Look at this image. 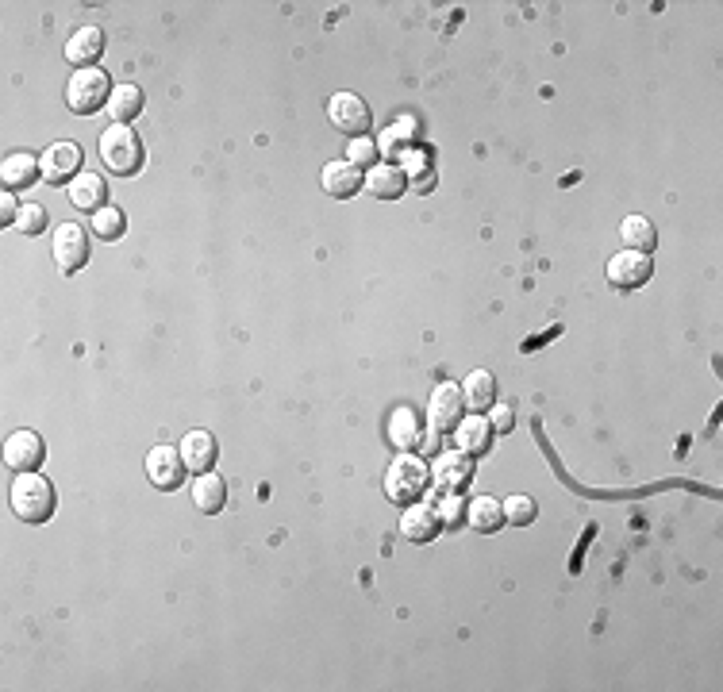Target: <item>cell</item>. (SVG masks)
Returning a JSON list of instances; mask_svg holds the SVG:
<instances>
[{
  "label": "cell",
  "instance_id": "cell-1",
  "mask_svg": "<svg viewBox=\"0 0 723 692\" xmlns=\"http://www.w3.org/2000/svg\"><path fill=\"white\" fill-rule=\"evenodd\" d=\"M8 504H12V512L24 519V523H47V519L54 516V508H58V493H54V485H50L43 473L35 470L16 473Z\"/></svg>",
  "mask_w": 723,
  "mask_h": 692
},
{
  "label": "cell",
  "instance_id": "cell-2",
  "mask_svg": "<svg viewBox=\"0 0 723 692\" xmlns=\"http://www.w3.org/2000/svg\"><path fill=\"white\" fill-rule=\"evenodd\" d=\"M97 147H100V162L116 173V177H135V173L143 170L147 150H143L139 131H131L127 124H112L108 131H100Z\"/></svg>",
  "mask_w": 723,
  "mask_h": 692
},
{
  "label": "cell",
  "instance_id": "cell-3",
  "mask_svg": "<svg viewBox=\"0 0 723 692\" xmlns=\"http://www.w3.org/2000/svg\"><path fill=\"white\" fill-rule=\"evenodd\" d=\"M112 100V77L89 66V70H74V77L66 81V104L77 116H93L100 108H108Z\"/></svg>",
  "mask_w": 723,
  "mask_h": 692
},
{
  "label": "cell",
  "instance_id": "cell-4",
  "mask_svg": "<svg viewBox=\"0 0 723 692\" xmlns=\"http://www.w3.org/2000/svg\"><path fill=\"white\" fill-rule=\"evenodd\" d=\"M427 485H431V470H427L420 458H412V454H400L397 462L389 466L385 473V493L393 504H416V500H424Z\"/></svg>",
  "mask_w": 723,
  "mask_h": 692
},
{
  "label": "cell",
  "instance_id": "cell-5",
  "mask_svg": "<svg viewBox=\"0 0 723 692\" xmlns=\"http://www.w3.org/2000/svg\"><path fill=\"white\" fill-rule=\"evenodd\" d=\"M327 120L335 131H343L347 139H366L370 135V108H366V100L354 97V93H335L331 104H327Z\"/></svg>",
  "mask_w": 723,
  "mask_h": 692
},
{
  "label": "cell",
  "instance_id": "cell-6",
  "mask_svg": "<svg viewBox=\"0 0 723 692\" xmlns=\"http://www.w3.org/2000/svg\"><path fill=\"white\" fill-rule=\"evenodd\" d=\"M50 254H54V266L62 273L85 270V262H89V235H85V227L81 223H58Z\"/></svg>",
  "mask_w": 723,
  "mask_h": 692
},
{
  "label": "cell",
  "instance_id": "cell-7",
  "mask_svg": "<svg viewBox=\"0 0 723 692\" xmlns=\"http://www.w3.org/2000/svg\"><path fill=\"white\" fill-rule=\"evenodd\" d=\"M654 273V262L650 254H639V250H620L608 258V285L620 289V293H631V289H643Z\"/></svg>",
  "mask_w": 723,
  "mask_h": 692
},
{
  "label": "cell",
  "instance_id": "cell-8",
  "mask_svg": "<svg viewBox=\"0 0 723 692\" xmlns=\"http://www.w3.org/2000/svg\"><path fill=\"white\" fill-rule=\"evenodd\" d=\"M185 458H181V450L174 446H154L147 454V481L154 489H162V493H177L181 485H185Z\"/></svg>",
  "mask_w": 723,
  "mask_h": 692
},
{
  "label": "cell",
  "instance_id": "cell-9",
  "mask_svg": "<svg viewBox=\"0 0 723 692\" xmlns=\"http://www.w3.org/2000/svg\"><path fill=\"white\" fill-rule=\"evenodd\" d=\"M462 412H466V396L454 381H439L431 389V400H427V420L435 431H454L462 423Z\"/></svg>",
  "mask_w": 723,
  "mask_h": 692
},
{
  "label": "cell",
  "instance_id": "cell-10",
  "mask_svg": "<svg viewBox=\"0 0 723 692\" xmlns=\"http://www.w3.org/2000/svg\"><path fill=\"white\" fill-rule=\"evenodd\" d=\"M43 458H47V446H43V439H39L35 431H16V435H8V443H4V462H8V470L31 473L43 466Z\"/></svg>",
  "mask_w": 723,
  "mask_h": 692
},
{
  "label": "cell",
  "instance_id": "cell-11",
  "mask_svg": "<svg viewBox=\"0 0 723 692\" xmlns=\"http://www.w3.org/2000/svg\"><path fill=\"white\" fill-rule=\"evenodd\" d=\"M400 531H404V539H408V543H431V539L443 531L439 508H435L431 500H416V504H408V508H404V516H400Z\"/></svg>",
  "mask_w": 723,
  "mask_h": 692
},
{
  "label": "cell",
  "instance_id": "cell-12",
  "mask_svg": "<svg viewBox=\"0 0 723 692\" xmlns=\"http://www.w3.org/2000/svg\"><path fill=\"white\" fill-rule=\"evenodd\" d=\"M470 477H474V462H470V454H462V450H447V454H439V458H435V466H431V481H435L443 493H458V489H466V485H470Z\"/></svg>",
  "mask_w": 723,
  "mask_h": 692
},
{
  "label": "cell",
  "instance_id": "cell-13",
  "mask_svg": "<svg viewBox=\"0 0 723 692\" xmlns=\"http://www.w3.org/2000/svg\"><path fill=\"white\" fill-rule=\"evenodd\" d=\"M39 166H43V177H47L50 185L74 181L77 173H81V147H77V143H54V147H47V154L39 158Z\"/></svg>",
  "mask_w": 723,
  "mask_h": 692
},
{
  "label": "cell",
  "instance_id": "cell-14",
  "mask_svg": "<svg viewBox=\"0 0 723 692\" xmlns=\"http://www.w3.org/2000/svg\"><path fill=\"white\" fill-rule=\"evenodd\" d=\"M39 177H43V166H39V158L27 154V150L8 154L4 166H0V181H4L8 193H24V189H31V185L39 181Z\"/></svg>",
  "mask_w": 723,
  "mask_h": 692
},
{
  "label": "cell",
  "instance_id": "cell-15",
  "mask_svg": "<svg viewBox=\"0 0 723 692\" xmlns=\"http://www.w3.org/2000/svg\"><path fill=\"white\" fill-rule=\"evenodd\" d=\"M100 54H104V31L100 27H77L66 43V62L77 66V70H89L97 66Z\"/></svg>",
  "mask_w": 723,
  "mask_h": 692
},
{
  "label": "cell",
  "instance_id": "cell-16",
  "mask_svg": "<svg viewBox=\"0 0 723 692\" xmlns=\"http://www.w3.org/2000/svg\"><path fill=\"white\" fill-rule=\"evenodd\" d=\"M489 435H493V427L485 420V412L462 416V423L454 427V450H462V454H485V450H489Z\"/></svg>",
  "mask_w": 723,
  "mask_h": 692
},
{
  "label": "cell",
  "instance_id": "cell-17",
  "mask_svg": "<svg viewBox=\"0 0 723 692\" xmlns=\"http://www.w3.org/2000/svg\"><path fill=\"white\" fill-rule=\"evenodd\" d=\"M216 454H220V446L216 439L208 435V431H189L185 439H181V458H185V466L193 473H208L216 466Z\"/></svg>",
  "mask_w": 723,
  "mask_h": 692
},
{
  "label": "cell",
  "instance_id": "cell-18",
  "mask_svg": "<svg viewBox=\"0 0 723 692\" xmlns=\"http://www.w3.org/2000/svg\"><path fill=\"white\" fill-rule=\"evenodd\" d=\"M324 189L335 200L354 197V193L362 189V170H358L354 162H347V158H339V162H327V166H324Z\"/></svg>",
  "mask_w": 723,
  "mask_h": 692
},
{
  "label": "cell",
  "instance_id": "cell-19",
  "mask_svg": "<svg viewBox=\"0 0 723 692\" xmlns=\"http://www.w3.org/2000/svg\"><path fill=\"white\" fill-rule=\"evenodd\" d=\"M70 200H74V208H85V212H100L104 204H108V185H104V177L100 173H77L74 181H70Z\"/></svg>",
  "mask_w": 723,
  "mask_h": 692
},
{
  "label": "cell",
  "instance_id": "cell-20",
  "mask_svg": "<svg viewBox=\"0 0 723 692\" xmlns=\"http://www.w3.org/2000/svg\"><path fill=\"white\" fill-rule=\"evenodd\" d=\"M193 504H197L204 516H216V512H224L227 504V485L220 473H197V481H193Z\"/></svg>",
  "mask_w": 723,
  "mask_h": 692
},
{
  "label": "cell",
  "instance_id": "cell-21",
  "mask_svg": "<svg viewBox=\"0 0 723 692\" xmlns=\"http://www.w3.org/2000/svg\"><path fill=\"white\" fill-rule=\"evenodd\" d=\"M366 189H370L377 200H397L404 197V189H408V177H404V170L393 166V162H381V166H374V170L366 173Z\"/></svg>",
  "mask_w": 723,
  "mask_h": 692
},
{
  "label": "cell",
  "instance_id": "cell-22",
  "mask_svg": "<svg viewBox=\"0 0 723 692\" xmlns=\"http://www.w3.org/2000/svg\"><path fill=\"white\" fill-rule=\"evenodd\" d=\"M462 396H466V408H474V412L493 408L497 404V377L489 370H474L462 385Z\"/></svg>",
  "mask_w": 723,
  "mask_h": 692
},
{
  "label": "cell",
  "instance_id": "cell-23",
  "mask_svg": "<svg viewBox=\"0 0 723 692\" xmlns=\"http://www.w3.org/2000/svg\"><path fill=\"white\" fill-rule=\"evenodd\" d=\"M466 519H470L474 531L493 535V531L504 527V504L493 500V496H477V500H470V508H466Z\"/></svg>",
  "mask_w": 723,
  "mask_h": 692
},
{
  "label": "cell",
  "instance_id": "cell-24",
  "mask_svg": "<svg viewBox=\"0 0 723 692\" xmlns=\"http://www.w3.org/2000/svg\"><path fill=\"white\" fill-rule=\"evenodd\" d=\"M420 435H424L420 416H416L412 408H397L393 420H389V439H393V446H397V450H412V446H420Z\"/></svg>",
  "mask_w": 723,
  "mask_h": 692
},
{
  "label": "cell",
  "instance_id": "cell-25",
  "mask_svg": "<svg viewBox=\"0 0 723 692\" xmlns=\"http://www.w3.org/2000/svg\"><path fill=\"white\" fill-rule=\"evenodd\" d=\"M108 112H112V124H131L143 112V89L139 85H116L112 100H108Z\"/></svg>",
  "mask_w": 723,
  "mask_h": 692
},
{
  "label": "cell",
  "instance_id": "cell-26",
  "mask_svg": "<svg viewBox=\"0 0 723 692\" xmlns=\"http://www.w3.org/2000/svg\"><path fill=\"white\" fill-rule=\"evenodd\" d=\"M620 239L627 243V250H639V254H650L658 247V231H654V223L647 216H627L620 223Z\"/></svg>",
  "mask_w": 723,
  "mask_h": 692
},
{
  "label": "cell",
  "instance_id": "cell-27",
  "mask_svg": "<svg viewBox=\"0 0 723 692\" xmlns=\"http://www.w3.org/2000/svg\"><path fill=\"white\" fill-rule=\"evenodd\" d=\"M93 231H97L104 243H116V239H120V235L127 231L124 212H120L116 204H104L100 212H93Z\"/></svg>",
  "mask_w": 723,
  "mask_h": 692
},
{
  "label": "cell",
  "instance_id": "cell-28",
  "mask_svg": "<svg viewBox=\"0 0 723 692\" xmlns=\"http://www.w3.org/2000/svg\"><path fill=\"white\" fill-rule=\"evenodd\" d=\"M504 504V523H516V527H527V523H535L539 516V504L531 500V496H508V500H500Z\"/></svg>",
  "mask_w": 723,
  "mask_h": 692
},
{
  "label": "cell",
  "instance_id": "cell-29",
  "mask_svg": "<svg viewBox=\"0 0 723 692\" xmlns=\"http://www.w3.org/2000/svg\"><path fill=\"white\" fill-rule=\"evenodd\" d=\"M408 147H412V131H408V127H389V131L377 139V150L389 154V162H400V158L408 154Z\"/></svg>",
  "mask_w": 723,
  "mask_h": 692
},
{
  "label": "cell",
  "instance_id": "cell-30",
  "mask_svg": "<svg viewBox=\"0 0 723 692\" xmlns=\"http://www.w3.org/2000/svg\"><path fill=\"white\" fill-rule=\"evenodd\" d=\"M400 170H404V177H412V185H416L420 193H427V189H431V181H435V173H431V166H427V158L424 154H416V150H408V154H404V166H400Z\"/></svg>",
  "mask_w": 723,
  "mask_h": 692
},
{
  "label": "cell",
  "instance_id": "cell-31",
  "mask_svg": "<svg viewBox=\"0 0 723 692\" xmlns=\"http://www.w3.org/2000/svg\"><path fill=\"white\" fill-rule=\"evenodd\" d=\"M47 208L43 204H20V212H16V223L12 227H20L24 235H43L47 231Z\"/></svg>",
  "mask_w": 723,
  "mask_h": 692
},
{
  "label": "cell",
  "instance_id": "cell-32",
  "mask_svg": "<svg viewBox=\"0 0 723 692\" xmlns=\"http://www.w3.org/2000/svg\"><path fill=\"white\" fill-rule=\"evenodd\" d=\"M377 143L366 135V139H350V150H347V162H354L358 170H374V162H377Z\"/></svg>",
  "mask_w": 723,
  "mask_h": 692
},
{
  "label": "cell",
  "instance_id": "cell-33",
  "mask_svg": "<svg viewBox=\"0 0 723 692\" xmlns=\"http://www.w3.org/2000/svg\"><path fill=\"white\" fill-rule=\"evenodd\" d=\"M435 508H439V519H443V531H447V527H458V523L466 519V500L458 493H447Z\"/></svg>",
  "mask_w": 723,
  "mask_h": 692
},
{
  "label": "cell",
  "instance_id": "cell-34",
  "mask_svg": "<svg viewBox=\"0 0 723 692\" xmlns=\"http://www.w3.org/2000/svg\"><path fill=\"white\" fill-rule=\"evenodd\" d=\"M489 427H493V431H512V427H516V412H512L508 404H493Z\"/></svg>",
  "mask_w": 723,
  "mask_h": 692
},
{
  "label": "cell",
  "instance_id": "cell-35",
  "mask_svg": "<svg viewBox=\"0 0 723 692\" xmlns=\"http://www.w3.org/2000/svg\"><path fill=\"white\" fill-rule=\"evenodd\" d=\"M16 212H20L16 193H4V197H0V223H16Z\"/></svg>",
  "mask_w": 723,
  "mask_h": 692
},
{
  "label": "cell",
  "instance_id": "cell-36",
  "mask_svg": "<svg viewBox=\"0 0 723 692\" xmlns=\"http://www.w3.org/2000/svg\"><path fill=\"white\" fill-rule=\"evenodd\" d=\"M435 446H439V435H435V431L420 435V450H424V454H435Z\"/></svg>",
  "mask_w": 723,
  "mask_h": 692
}]
</instances>
